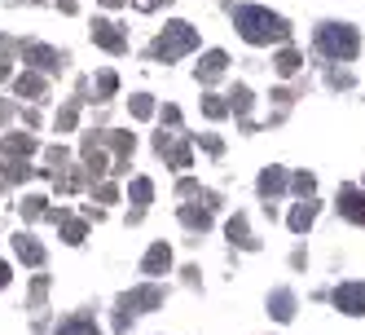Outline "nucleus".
Returning a JSON list of instances; mask_svg holds the SVG:
<instances>
[{
    "mask_svg": "<svg viewBox=\"0 0 365 335\" xmlns=\"http://www.w3.org/2000/svg\"><path fill=\"white\" fill-rule=\"evenodd\" d=\"M238 22H242V35H247L251 44L286 40V22L277 14H264V9H238Z\"/></svg>",
    "mask_w": 365,
    "mask_h": 335,
    "instance_id": "f257e3e1",
    "label": "nucleus"
},
{
    "mask_svg": "<svg viewBox=\"0 0 365 335\" xmlns=\"http://www.w3.org/2000/svg\"><path fill=\"white\" fill-rule=\"evenodd\" d=\"M321 49L330 57H352L357 53V31L352 27H326L321 31Z\"/></svg>",
    "mask_w": 365,
    "mask_h": 335,
    "instance_id": "f03ea898",
    "label": "nucleus"
},
{
    "mask_svg": "<svg viewBox=\"0 0 365 335\" xmlns=\"http://www.w3.org/2000/svg\"><path fill=\"white\" fill-rule=\"evenodd\" d=\"M335 305L344 309V314H365V282H348L335 291Z\"/></svg>",
    "mask_w": 365,
    "mask_h": 335,
    "instance_id": "7ed1b4c3",
    "label": "nucleus"
},
{
    "mask_svg": "<svg viewBox=\"0 0 365 335\" xmlns=\"http://www.w3.org/2000/svg\"><path fill=\"white\" fill-rule=\"evenodd\" d=\"M189 44H194V31L185 27V22H172V31L159 40V53L172 57V53H180V49H189Z\"/></svg>",
    "mask_w": 365,
    "mask_h": 335,
    "instance_id": "20e7f679",
    "label": "nucleus"
},
{
    "mask_svg": "<svg viewBox=\"0 0 365 335\" xmlns=\"http://www.w3.org/2000/svg\"><path fill=\"white\" fill-rule=\"evenodd\" d=\"M339 212H344L348 221L365 225V194H357V190H344V194H339Z\"/></svg>",
    "mask_w": 365,
    "mask_h": 335,
    "instance_id": "39448f33",
    "label": "nucleus"
},
{
    "mask_svg": "<svg viewBox=\"0 0 365 335\" xmlns=\"http://www.w3.org/2000/svg\"><path fill=\"white\" fill-rule=\"evenodd\" d=\"M145 269H150V273L154 269H167V247H154L150 256H145Z\"/></svg>",
    "mask_w": 365,
    "mask_h": 335,
    "instance_id": "423d86ee",
    "label": "nucleus"
},
{
    "mask_svg": "<svg viewBox=\"0 0 365 335\" xmlns=\"http://www.w3.org/2000/svg\"><path fill=\"white\" fill-rule=\"evenodd\" d=\"M312 212H317V208H295V217H290V225H295V230H303V225L312 221Z\"/></svg>",
    "mask_w": 365,
    "mask_h": 335,
    "instance_id": "0eeeda50",
    "label": "nucleus"
},
{
    "mask_svg": "<svg viewBox=\"0 0 365 335\" xmlns=\"http://www.w3.org/2000/svg\"><path fill=\"white\" fill-rule=\"evenodd\" d=\"M277 66H282V75H290V71L299 66V57H295V53H282V62H277Z\"/></svg>",
    "mask_w": 365,
    "mask_h": 335,
    "instance_id": "6e6552de",
    "label": "nucleus"
},
{
    "mask_svg": "<svg viewBox=\"0 0 365 335\" xmlns=\"http://www.w3.org/2000/svg\"><path fill=\"white\" fill-rule=\"evenodd\" d=\"M62 335H97V331H93V327H88V322H75V327H66V331H62Z\"/></svg>",
    "mask_w": 365,
    "mask_h": 335,
    "instance_id": "1a4fd4ad",
    "label": "nucleus"
}]
</instances>
